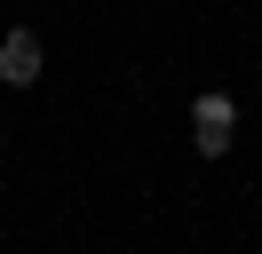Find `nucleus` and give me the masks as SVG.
Masks as SVG:
<instances>
[{"label": "nucleus", "mask_w": 262, "mask_h": 254, "mask_svg": "<svg viewBox=\"0 0 262 254\" xmlns=\"http://www.w3.org/2000/svg\"><path fill=\"white\" fill-rule=\"evenodd\" d=\"M191 143H199V159H223L238 143V95L230 88H199L191 95Z\"/></svg>", "instance_id": "1"}, {"label": "nucleus", "mask_w": 262, "mask_h": 254, "mask_svg": "<svg viewBox=\"0 0 262 254\" xmlns=\"http://www.w3.org/2000/svg\"><path fill=\"white\" fill-rule=\"evenodd\" d=\"M40 64H48V56H40V32H8V40H0V79H8V88H32V79H40Z\"/></svg>", "instance_id": "2"}]
</instances>
